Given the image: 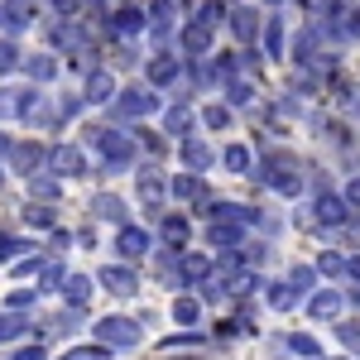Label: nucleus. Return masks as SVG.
Instances as JSON below:
<instances>
[{"label": "nucleus", "mask_w": 360, "mask_h": 360, "mask_svg": "<svg viewBox=\"0 0 360 360\" xmlns=\"http://www.w3.org/2000/svg\"><path fill=\"white\" fill-rule=\"evenodd\" d=\"M86 135H91V144L101 149V159L111 168H125L130 154H135V144H139L135 135H120V130H106V125H96V130H86Z\"/></svg>", "instance_id": "nucleus-1"}, {"label": "nucleus", "mask_w": 360, "mask_h": 360, "mask_svg": "<svg viewBox=\"0 0 360 360\" xmlns=\"http://www.w3.org/2000/svg\"><path fill=\"white\" fill-rule=\"evenodd\" d=\"M259 173H264V183H269L274 193H283V197H298V193H303V173L288 164V159H264Z\"/></svg>", "instance_id": "nucleus-2"}, {"label": "nucleus", "mask_w": 360, "mask_h": 360, "mask_svg": "<svg viewBox=\"0 0 360 360\" xmlns=\"http://www.w3.org/2000/svg\"><path fill=\"white\" fill-rule=\"evenodd\" d=\"M96 336L115 346V351H125V346H139V322L135 317H101L96 322Z\"/></svg>", "instance_id": "nucleus-3"}, {"label": "nucleus", "mask_w": 360, "mask_h": 360, "mask_svg": "<svg viewBox=\"0 0 360 360\" xmlns=\"http://www.w3.org/2000/svg\"><path fill=\"white\" fill-rule=\"evenodd\" d=\"M154 106H159V101H154V91H149V86H125V91H120V101H115V120H139V115L154 111Z\"/></svg>", "instance_id": "nucleus-4"}, {"label": "nucleus", "mask_w": 360, "mask_h": 360, "mask_svg": "<svg viewBox=\"0 0 360 360\" xmlns=\"http://www.w3.org/2000/svg\"><path fill=\"white\" fill-rule=\"evenodd\" d=\"M312 217H317V226H322V231H336V226L351 221V202H346V197H336V193H327V197H317Z\"/></svg>", "instance_id": "nucleus-5"}, {"label": "nucleus", "mask_w": 360, "mask_h": 360, "mask_svg": "<svg viewBox=\"0 0 360 360\" xmlns=\"http://www.w3.org/2000/svg\"><path fill=\"white\" fill-rule=\"evenodd\" d=\"M44 159H49V154H44V144H34V139H15V144H10V168H15L20 178L39 173Z\"/></svg>", "instance_id": "nucleus-6"}, {"label": "nucleus", "mask_w": 360, "mask_h": 360, "mask_svg": "<svg viewBox=\"0 0 360 360\" xmlns=\"http://www.w3.org/2000/svg\"><path fill=\"white\" fill-rule=\"evenodd\" d=\"M106 25H111V34H115V39H135L139 29L149 25V10H135V5H120V10H115V15L106 20Z\"/></svg>", "instance_id": "nucleus-7"}, {"label": "nucleus", "mask_w": 360, "mask_h": 360, "mask_svg": "<svg viewBox=\"0 0 360 360\" xmlns=\"http://www.w3.org/2000/svg\"><path fill=\"white\" fill-rule=\"evenodd\" d=\"M49 164H53L58 178H77L82 173V149L77 144H53L49 149Z\"/></svg>", "instance_id": "nucleus-8"}, {"label": "nucleus", "mask_w": 360, "mask_h": 360, "mask_svg": "<svg viewBox=\"0 0 360 360\" xmlns=\"http://www.w3.org/2000/svg\"><path fill=\"white\" fill-rule=\"evenodd\" d=\"M0 20H5V34L29 29L34 25V0H5V5H0Z\"/></svg>", "instance_id": "nucleus-9"}, {"label": "nucleus", "mask_w": 360, "mask_h": 360, "mask_svg": "<svg viewBox=\"0 0 360 360\" xmlns=\"http://www.w3.org/2000/svg\"><path fill=\"white\" fill-rule=\"evenodd\" d=\"M231 34H236L240 44H255V34H259V10H250V5H231Z\"/></svg>", "instance_id": "nucleus-10"}, {"label": "nucleus", "mask_w": 360, "mask_h": 360, "mask_svg": "<svg viewBox=\"0 0 360 360\" xmlns=\"http://www.w3.org/2000/svg\"><path fill=\"white\" fill-rule=\"evenodd\" d=\"M115 255H125V259H144V255H149V236H144L139 226H120V236H115Z\"/></svg>", "instance_id": "nucleus-11"}, {"label": "nucleus", "mask_w": 360, "mask_h": 360, "mask_svg": "<svg viewBox=\"0 0 360 360\" xmlns=\"http://www.w3.org/2000/svg\"><path fill=\"white\" fill-rule=\"evenodd\" d=\"M178 44H183V53H188V58H202L207 49H212V25L193 20V25L183 29V39H178Z\"/></svg>", "instance_id": "nucleus-12"}, {"label": "nucleus", "mask_w": 360, "mask_h": 360, "mask_svg": "<svg viewBox=\"0 0 360 360\" xmlns=\"http://www.w3.org/2000/svg\"><path fill=\"white\" fill-rule=\"evenodd\" d=\"M101 283L111 288L115 298H130V293H135V274H130L125 264H106V269H101Z\"/></svg>", "instance_id": "nucleus-13"}, {"label": "nucleus", "mask_w": 360, "mask_h": 360, "mask_svg": "<svg viewBox=\"0 0 360 360\" xmlns=\"http://www.w3.org/2000/svg\"><path fill=\"white\" fill-rule=\"evenodd\" d=\"M173 15H178V0H149V29L164 39L173 29Z\"/></svg>", "instance_id": "nucleus-14"}, {"label": "nucleus", "mask_w": 360, "mask_h": 360, "mask_svg": "<svg viewBox=\"0 0 360 360\" xmlns=\"http://www.w3.org/2000/svg\"><path fill=\"white\" fill-rule=\"evenodd\" d=\"M82 101H91V106L111 101V72H106V68H91V72H86V96Z\"/></svg>", "instance_id": "nucleus-15"}, {"label": "nucleus", "mask_w": 360, "mask_h": 360, "mask_svg": "<svg viewBox=\"0 0 360 360\" xmlns=\"http://www.w3.org/2000/svg\"><path fill=\"white\" fill-rule=\"evenodd\" d=\"M212 149L202 144V139H183V168H193V173H202V168H212Z\"/></svg>", "instance_id": "nucleus-16"}, {"label": "nucleus", "mask_w": 360, "mask_h": 360, "mask_svg": "<svg viewBox=\"0 0 360 360\" xmlns=\"http://www.w3.org/2000/svg\"><path fill=\"white\" fill-rule=\"evenodd\" d=\"M63 298H68V307H86V298H91V278L86 274H68L63 278Z\"/></svg>", "instance_id": "nucleus-17"}, {"label": "nucleus", "mask_w": 360, "mask_h": 360, "mask_svg": "<svg viewBox=\"0 0 360 360\" xmlns=\"http://www.w3.org/2000/svg\"><path fill=\"white\" fill-rule=\"evenodd\" d=\"M178 274L188 278V283H207V278H212V259H202V255H183V259H178Z\"/></svg>", "instance_id": "nucleus-18"}, {"label": "nucleus", "mask_w": 360, "mask_h": 360, "mask_svg": "<svg viewBox=\"0 0 360 360\" xmlns=\"http://www.w3.org/2000/svg\"><path fill=\"white\" fill-rule=\"evenodd\" d=\"M149 82H154V86L178 82V63H173L168 53H154V58H149Z\"/></svg>", "instance_id": "nucleus-19"}, {"label": "nucleus", "mask_w": 360, "mask_h": 360, "mask_svg": "<svg viewBox=\"0 0 360 360\" xmlns=\"http://www.w3.org/2000/svg\"><path fill=\"white\" fill-rule=\"evenodd\" d=\"M25 72L34 77V82H53V77H58V58L34 53V58H25Z\"/></svg>", "instance_id": "nucleus-20"}, {"label": "nucleus", "mask_w": 360, "mask_h": 360, "mask_svg": "<svg viewBox=\"0 0 360 360\" xmlns=\"http://www.w3.org/2000/svg\"><path fill=\"white\" fill-rule=\"evenodd\" d=\"M207 240L212 245H240V221H231V217L226 221H212L207 226Z\"/></svg>", "instance_id": "nucleus-21"}, {"label": "nucleus", "mask_w": 360, "mask_h": 360, "mask_svg": "<svg viewBox=\"0 0 360 360\" xmlns=\"http://www.w3.org/2000/svg\"><path fill=\"white\" fill-rule=\"evenodd\" d=\"M139 197H144L149 207L164 202V178H159V168H144V173H139Z\"/></svg>", "instance_id": "nucleus-22"}, {"label": "nucleus", "mask_w": 360, "mask_h": 360, "mask_svg": "<svg viewBox=\"0 0 360 360\" xmlns=\"http://www.w3.org/2000/svg\"><path fill=\"white\" fill-rule=\"evenodd\" d=\"M173 197H183V202H202V197H207V188H202V178L188 168L183 178H173Z\"/></svg>", "instance_id": "nucleus-23"}, {"label": "nucleus", "mask_w": 360, "mask_h": 360, "mask_svg": "<svg viewBox=\"0 0 360 360\" xmlns=\"http://www.w3.org/2000/svg\"><path fill=\"white\" fill-rule=\"evenodd\" d=\"M341 303H346L341 293H317V298L307 303V312H312L317 322H327V317H336V312H341Z\"/></svg>", "instance_id": "nucleus-24"}, {"label": "nucleus", "mask_w": 360, "mask_h": 360, "mask_svg": "<svg viewBox=\"0 0 360 360\" xmlns=\"http://www.w3.org/2000/svg\"><path fill=\"white\" fill-rule=\"evenodd\" d=\"M164 240H168L173 250L188 245V217H164Z\"/></svg>", "instance_id": "nucleus-25"}, {"label": "nucleus", "mask_w": 360, "mask_h": 360, "mask_svg": "<svg viewBox=\"0 0 360 360\" xmlns=\"http://www.w3.org/2000/svg\"><path fill=\"white\" fill-rule=\"evenodd\" d=\"M164 125H168V135H188V130H193V111H188V106H168Z\"/></svg>", "instance_id": "nucleus-26"}, {"label": "nucleus", "mask_w": 360, "mask_h": 360, "mask_svg": "<svg viewBox=\"0 0 360 360\" xmlns=\"http://www.w3.org/2000/svg\"><path fill=\"white\" fill-rule=\"evenodd\" d=\"M91 207H96V217H106V221L125 226V202H120V197H96Z\"/></svg>", "instance_id": "nucleus-27"}, {"label": "nucleus", "mask_w": 360, "mask_h": 360, "mask_svg": "<svg viewBox=\"0 0 360 360\" xmlns=\"http://www.w3.org/2000/svg\"><path fill=\"white\" fill-rule=\"evenodd\" d=\"M29 332V322L10 307V312H0V341H15V336H25Z\"/></svg>", "instance_id": "nucleus-28"}, {"label": "nucleus", "mask_w": 360, "mask_h": 360, "mask_svg": "<svg viewBox=\"0 0 360 360\" xmlns=\"http://www.w3.org/2000/svg\"><path fill=\"white\" fill-rule=\"evenodd\" d=\"M317 269H322L327 278H341V274H351V259H346V255H336V250H327V255L317 259Z\"/></svg>", "instance_id": "nucleus-29"}, {"label": "nucleus", "mask_w": 360, "mask_h": 360, "mask_svg": "<svg viewBox=\"0 0 360 360\" xmlns=\"http://www.w3.org/2000/svg\"><path fill=\"white\" fill-rule=\"evenodd\" d=\"M293 303H298V288H293V283H274V288H269V307H274V312H288Z\"/></svg>", "instance_id": "nucleus-30"}, {"label": "nucleus", "mask_w": 360, "mask_h": 360, "mask_svg": "<svg viewBox=\"0 0 360 360\" xmlns=\"http://www.w3.org/2000/svg\"><path fill=\"white\" fill-rule=\"evenodd\" d=\"M173 317H178L183 327H197V317H202V303H197V298H178V303H173Z\"/></svg>", "instance_id": "nucleus-31"}, {"label": "nucleus", "mask_w": 360, "mask_h": 360, "mask_svg": "<svg viewBox=\"0 0 360 360\" xmlns=\"http://www.w3.org/2000/svg\"><path fill=\"white\" fill-rule=\"evenodd\" d=\"M29 197L53 202V197H58V178H39V173H29Z\"/></svg>", "instance_id": "nucleus-32"}, {"label": "nucleus", "mask_w": 360, "mask_h": 360, "mask_svg": "<svg viewBox=\"0 0 360 360\" xmlns=\"http://www.w3.org/2000/svg\"><path fill=\"white\" fill-rule=\"evenodd\" d=\"M336 341H341L351 356H360V322H341V327H336Z\"/></svg>", "instance_id": "nucleus-33"}, {"label": "nucleus", "mask_w": 360, "mask_h": 360, "mask_svg": "<svg viewBox=\"0 0 360 360\" xmlns=\"http://www.w3.org/2000/svg\"><path fill=\"white\" fill-rule=\"evenodd\" d=\"M264 49H269V58H283V25L278 20L264 25Z\"/></svg>", "instance_id": "nucleus-34"}, {"label": "nucleus", "mask_w": 360, "mask_h": 360, "mask_svg": "<svg viewBox=\"0 0 360 360\" xmlns=\"http://www.w3.org/2000/svg\"><path fill=\"white\" fill-rule=\"evenodd\" d=\"M25 221L34 226V231H53V212H49V207H34V202H29V212H25Z\"/></svg>", "instance_id": "nucleus-35"}, {"label": "nucleus", "mask_w": 360, "mask_h": 360, "mask_svg": "<svg viewBox=\"0 0 360 360\" xmlns=\"http://www.w3.org/2000/svg\"><path fill=\"white\" fill-rule=\"evenodd\" d=\"M15 255H29V245H25V240H15V236H5V231H0V264H10Z\"/></svg>", "instance_id": "nucleus-36"}, {"label": "nucleus", "mask_w": 360, "mask_h": 360, "mask_svg": "<svg viewBox=\"0 0 360 360\" xmlns=\"http://www.w3.org/2000/svg\"><path fill=\"white\" fill-rule=\"evenodd\" d=\"M226 96H231V101H240V106H245V101H255V86H250L245 77H231V82H226Z\"/></svg>", "instance_id": "nucleus-37"}, {"label": "nucleus", "mask_w": 360, "mask_h": 360, "mask_svg": "<svg viewBox=\"0 0 360 360\" xmlns=\"http://www.w3.org/2000/svg\"><path fill=\"white\" fill-rule=\"evenodd\" d=\"M63 264H44V269H39V288H63Z\"/></svg>", "instance_id": "nucleus-38"}, {"label": "nucleus", "mask_w": 360, "mask_h": 360, "mask_svg": "<svg viewBox=\"0 0 360 360\" xmlns=\"http://www.w3.org/2000/svg\"><path fill=\"white\" fill-rule=\"evenodd\" d=\"M317 274H322V269H307V264H298V269L288 274V283H293L298 293H307V288H312V278H317Z\"/></svg>", "instance_id": "nucleus-39"}, {"label": "nucleus", "mask_w": 360, "mask_h": 360, "mask_svg": "<svg viewBox=\"0 0 360 360\" xmlns=\"http://www.w3.org/2000/svg\"><path fill=\"white\" fill-rule=\"evenodd\" d=\"M63 360H111V351H106V341H101V346H82V351H68Z\"/></svg>", "instance_id": "nucleus-40"}, {"label": "nucleus", "mask_w": 360, "mask_h": 360, "mask_svg": "<svg viewBox=\"0 0 360 360\" xmlns=\"http://www.w3.org/2000/svg\"><path fill=\"white\" fill-rule=\"evenodd\" d=\"M226 168H231V173H245V168H250V154L240 149V144H231V149H226Z\"/></svg>", "instance_id": "nucleus-41"}, {"label": "nucleus", "mask_w": 360, "mask_h": 360, "mask_svg": "<svg viewBox=\"0 0 360 360\" xmlns=\"http://www.w3.org/2000/svg\"><path fill=\"white\" fill-rule=\"evenodd\" d=\"M221 15H226V0H212V5H202V10H197V20H202V25H212V29H217Z\"/></svg>", "instance_id": "nucleus-42"}, {"label": "nucleus", "mask_w": 360, "mask_h": 360, "mask_svg": "<svg viewBox=\"0 0 360 360\" xmlns=\"http://www.w3.org/2000/svg\"><path fill=\"white\" fill-rule=\"evenodd\" d=\"M15 63H20V53H15V44H10V39H0V77H5V72H10Z\"/></svg>", "instance_id": "nucleus-43"}, {"label": "nucleus", "mask_w": 360, "mask_h": 360, "mask_svg": "<svg viewBox=\"0 0 360 360\" xmlns=\"http://www.w3.org/2000/svg\"><path fill=\"white\" fill-rule=\"evenodd\" d=\"M288 346H293V351H298V356H307V360H317V341H312V336H293V341H288Z\"/></svg>", "instance_id": "nucleus-44"}, {"label": "nucleus", "mask_w": 360, "mask_h": 360, "mask_svg": "<svg viewBox=\"0 0 360 360\" xmlns=\"http://www.w3.org/2000/svg\"><path fill=\"white\" fill-rule=\"evenodd\" d=\"M207 125H212V130H226V125H231V111H226V106H207Z\"/></svg>", "instance_id": "nucleus-45"}, {"label": "nucleus", "mask_w": 360, "mask_h": 360, "mask_svg": "<svg viewBox=\"0 0 360 360\" xmlns=\"http://www.w3.org/2000/svg\"><path fill=\"white\" fill-rule=\"evenodd\" d=\"M34 298H39V293H29V288H15V293H10L5 303H10V307H15V312H20V307H29V303H34Z\"/></svg>", "instance_id": "nucleus-46"}, {"label": "nucleus", "mask_w": 360, "mask_h": 360, "mask_svg": "<svg viewBox=\"0 0 360 360\" xmlns=\"http://www.w3.org/2000/svg\"><path fill=\"white\" fill-rule=\"evenodd\" d=\"M39 269H44L39 255H34V259H20V264H15V278H29V274H39Z\"/></svg>", "instance_id": "nucleus-47"}, {"label": "nucleus", "mask_w": 360, "mask_h": 360, "mask_svg": "<svg viewBox=\"0 0 360 360\" xmlns=\"http://www.w3.org/2000/svg\"><path fill=\"white\" fill-rule=\"evenodd\" d=\"M53 10L68 20V15H77V10H82V0H53Z\"/></svg>", "instance_id": "nucleus-48"}, {"label": "nucleus", "mask_w": 360, "mask_h": 360, "mask_svg": "<svg viewBox=\"0 0 360 360\" xmlns=\"http://www.w3.org/2000/svg\"><path fill=\"white\" fill-rule=\"evenodd\" d=\"M15 360H44V346H20Z\"/></svg>", "instance_id": "nucleus-49"}, {"label": "nucleus", "mask_w": 360, "mask_h": 360, "mask_svg": "<svg viewBox=\"0 0 360 360\" xmlns=\"http://www.w3.org/2000/svg\"><path fill=\"white\" fill-rule=\"evenodd\" d=\"M346 202H351V207H360V178H351V183H346Z\"/></svg>", "instance_id": "nucleus-50"}, {"label": "nucleus", "mask_w": 360, "mask_h": 360, "mask_svg": "<svg viewBox=\"0 0 360 360\" xmlns=\"http://www.w3.org/2000/svg\"><path fill=\"white\" fill-rule=\"evenodd\" d=\"M0 115H15V91H0Z\"/></svg>", "instance_id": "nucleus-51"}, {"label": "nucleus", "mask_w": 360, "mask_h": 360, "mask_svg": "<svg viewBox=\"0 0 360 360\" xmlns=\"http://www.w3.org/2000/svg\"><path fill=\"white\" fill-rule=\"evenodd\" d=\"M346 34H356V39H360V10H351V15H346Z\"/></svg>", "instance_id": "nucleus-52"}, {"label": "nucleus", "mask_w": 360, "mask_h": 360, "mask_svg": "<svg viewBox=\"0 0 360 360\" xmlns=\"http://www.w3.org/2000/svg\"><path fill=\"white\" fill-rule=\"evenodd\" d=\"M10 144H15V139H5V135H0V159H10Z\"/></svg>", "instance_id": "nucleus-53"}, {"label": "nucleus", "mask_w": 360, "mask_h": 360, "mask_svg": "<svg viewBox=\"0 0 360 360\" xmlns=\"http://www.w3.org/2000/svg\"><path fill=\"white\" fill-rule=\"evenodd\" d=\"M351 278H356V283H360V255H356V259H351Z\"/></svg>", "instance_id": "nucleus-54"}, {"label": "nucleus", "mask_w": 360, "mask_h": 360, "mask_svg": "<svg viewBox=\"0 0 360 360\" xmlns=\"http://www.w3.org/2000/svg\"><path fill=\"white\" fill-rule=\"evenodd\" d=\"M226 5H240V0H226Z\"/></svg>", "instance_id": "nucleus-55"}, {"label": "nucleus", "mask_w": 360, "mask_h": 360, "mask_svg": "<svg viewBox=\"0 0 360 360\" xmlns=\"http://www.w3.org/2000/svg\"><path fill=\"white\" fill-rule=\"evenodd\" d=\"M178 5H193V0H178Z\"/></svg>", "instance_id": "nucleus-56"}, {"label": "nucleus", "mask_w": 360, "mask_h": 360, "mask_svg": "<svg viewBox=\"0 0 360 360\" xmlns=\"http://www.w3.org/2000/svg\"><path fill=\"white\" fill-rule=\"evenodd\" d=\"M269 5H278V0H269Z\"/></svg>", "instance_id": "nucleus-57"}]
</instances>
